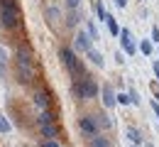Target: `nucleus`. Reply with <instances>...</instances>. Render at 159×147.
<instances>
[{"label":"nucleus","instance_id":"nucleus-1","mask_svg":"<svg viewBox=\"0 0 159 147\" xmlns=\"http://www.w3.org/2000/svg\"><path fill=\"white\" fill-rule=\"evenodd\" d=\"M17 79L22 84H32L37 79V66H34V57H32L30 47L17 49Z\"/></svg>","mask_w":159,"mask_h":147},{"label":"nucleus","instance_id":"nucleus-2","mask_svg":"<svg viewBox=\"0 0 159 147\" xmlns=\"http://www.w3.org/2000/svg\"><path fill=\"white\" fill-rule=\"evenodd\" d=\"M0 25L7 30H15L20 25V10L15 5V0H2L0 5Z\"/></svg>","mask_w":159,"mask_h":147},{"label":"nucleus","instance_id":"nucleus-3","mask_svg":"<svg viewBox=\"0 0 159 147\" xmlns=\"http://www.w3.org/2000/svg\"><path fill=\"white\" fill-rule=\"evenodd\" d=\"M39 130H42V135L49 137V140L59 135V127L54 125V118H52L49 110H42V115H39Z\"/></svg>","mask_w":159,"mask_h":147},{"label":"nucleus","instance_id":"nucleus-4","mask_svg":"<svg viewBox=\"0 0 159 147\" xmlns=\"http://www.w3.org/2000/svg\"><path fill=\"white\" fill-rule=\"evenodd\" d=\"M74 91H76V96H79V98H96V96H98V86H96L93 79H88V76H83V79H81V84L76 86Z\"/></svg>","mask_w":159,"mask_h":147},{"label":"nucleus","instance_id":"nucleus-5","mask_svg":"<svg viewBox=\"0 0 159 147\" xmlns=\"http://www.w3.org/2000/svg\"><path fill=\"white\" fill-rule=\"evenodd\" d=\"M61 57H64V64H66V69L71 71V74H79L81 71V64L76 59V52L74 49H61Z\"/></svg>","mask_w":159,"mask_h":147},{"label":"nucleus","instance_id":"nucleus-6","mask_svg":"<svg viewBox=\"0 0 159 147\" xmlns=\"http://www.w3.org/2000/svg\"><path fill=\"white\" fill-rule=\"evenodd\" d=\"M79 127L86 132V135H91V137H96L98 135V125L93 123V118L91 115H86V118H79Z\"/></svg>","mask_w":159,"mask_h":147},{"label":"nucleus","instance_id":"nucleus-7","mask_svg":"<svg viewBox=\"0 0 159 147\" xmlns=\"http://www.w3.org/2000/svg\"><path fill=\"white\" fill-rule=\"evenodd\" d=\"M34 105L39 108V110H49L52 108V98H49V93L47 91H34Z\"/></svg>","mask_w":159,"mask_h":147},{"label":"nucleus","instance_id":"nucleus-8","mask_svg":"<svg viewBox=\"0 0 159 147\" xmlns=\"http://www.w3.org/2000/svg\"><path fill=\"white\" fill-rule=\"evenodd\" d=\"M120 42H122V49H125L127 54H135V52H137V47L132 42V34H130L127 30H120Z\"/></svg>","mask_w":159,"mask_h":147},{"label":"nucleus","instance_id":"nucleus-9","mask_svg":"<svg viewBox=\"0 0 159 147\" xmlns=\"http://www.w3.org/2000/svg\"><path fill=\"white\" fill-rule=\"evenodd\" d=\"M74 49H76V52H88V49H91V37L83 34V32H79L76 39H74Z\"/></svg>","mask_w":159,"mask_h":147},{"label":"nucleus","instance_id":"nucleus-10","mask_svg":"<svg viewBox=\"0 0 159 147\" xmlns=\"http://www.w3.org/2000/svg\"><path fill=\"white\" fill-rule=\"evenodd\" d=\"M103 103H105V108H113V105H115V93H113L110 86L103 88Z\"/></svg>","mask_w":159,"mask_h":147},{"label":"nucleus","instance_id":"nucleus-11","mask_svg":"<svg viewBox=\"0 0 159 147\" xmlns=\"http://www.w3.org/2000/svg\"><path fill=\"white\" fill-rule=\"evenodd\" d=\"M86 54H88V59L96 64V66H103V57H100V52H96V49H88Z\"/></svg>","mask_w":159,"mask_h":147},{"label":"nucleus","instance_id":"nucleus-12","mask_svg":"<svg viewBox=\"0 0 159 147\" xmlns=\"http://www.w3.org/2000/svg\"><path fill=\"white\" fill-rule=\"evenodd\" d=\"M105 22H108V30H110V34H115V37H118V34H120V27H118V22L113 20L110 15H105Z\"/></svg>","mask_w":159,"mask_h":147},{"label":"nucleus","instance_id":"nucleus-13","mask_svg":"<svg viewBox=\"0 0 159 147\" xmlns=\"http://www.w3.org/2000/svg\"><path fill=\"white\" fill-rule=\"evenodd\" d=\"M93 118V123L98 127H110V120H108V115H91Z\"/></svg>","mask_w":159,"mask_h":147},{"label":"nucleus","instance_id":"nucleus-14","mask_svg":"<svg viewBox=\"0 0 159 147\" xmlns=\"http://www.w3.org/2000/svg\"><path fill=\"white\" fill-rule=\"evenodd\" d=\"M127 137H130V140H132V142H142V135H139L137 130H135V127H127Z\"/></svg>","mask_w":159,"mask_h":147},{"label":"nucleus","instance_id":"nucleus-15","mask_svg":"<svg viewBox=\"0 0 159 147\" xmlns=\"http://www.w3.org/2000/svg\"><path fill=\"white\" fill-rule=\"evenodd\" d=\"M93 10H96L98 20H105V10H103V2H100V0H96V2H93Z\"/></svg>","mask_w":159,"mask_h":147},{"label":"nucleus","instance_id":"nucleus-16","mask_svg":"<svg viewBox=\"0 0 159 147\" xmlns=\"http://www.w3.org/2000/svg\"><path fill=\"white\" fill-rule=\"evenodd\" d=\"M91 147H108V142H105L103 137H98V135H96V137L91 140Z\"/></svg>","mask_w":159,"mask_h":147},{"label":"nucleus","instance_id":"nucleus-17","mask_svg":"<svg viewBox=\"0 0 159 147\" xmlns=\"http://www.w3.org/2000/svg\"><path fill=\"white\" fill-rule=\"evenodd\" d=\"M139 49H142V54L149 57V54H152V42H142V44H139Z\"/></svg>","mask_w":159,"mask_h":147},{"label":"nucleus","instance_id":"nucleus-18","mask_svg":"<svg viewBox=\"0 0 159 147\" xmlns=\"http://www.w3.org/2000/svg\"><path fill=\"white\" fill-rule=\"evenodd\" d=\"M0 132H10V123H7L2 115H0Z\"/></svg>","mask_w":159,"mask_h":147},{"label":"nucleus","instance_id":"nucleus-19","mask_svg":"<svg viewBox=\"0 0 159 147\" xmlns=\"http://www.w3.org/2000/svg\"><path fill=\"white\" fill-rule=\"evenodd\" d=\"M88 37H91V39H98V30H96V25H88Z\"/></svg>","mask_w":159,"mask_h":147},{"label":"nucleus","instance_id":"nucleus-20","mask_svg":"<svg viewBox=\"0 0 159 147\" xmlns=\"http://www.w3.org/2000/svg\"><path fill=\"white\" fill-rule=\"evenodd\" d=\"M118 103L127 105V103H130V96H127V93H118Z\"/></svg>","mask_w":159,"mask_h":147},{"label":"nucleus","instance_id":"nucleus-21","mask_svg":"<svg viewBox=\"0 0 159 147\" xmlns=\"http://www.w3.org/2000/svg\"><path fill=\"white\" fill-rule=\"evenodd\" d=\"M42 147H61V145H59V142H57V140H47V142H44V145H42Z\"/></svg>","mask_w":159,"mask_h":147},{"label":"nucleus","instance_id":"nucleus-22","mask_svg":"<svg viewBox=\"0 0 159 147\" xmlns=\"http://www.w3.org/2000/svg\"><path fill=\"white\" fill-rule=\"evenodd\" d=\"M5 59H7V52H5V49H2V47H0V66H2V64H5Z\"/></svg>","mask_w":159,"mask_h":147},{"label":"nucleus","instance_id":"nucleus-23","mask_svg":"<svg viewBox=\"0 0 159 147\" xmlns=\"http://www.w3.org/2000/svg\"><path fill=\"white\" fill-rule=\"evenodd\" d=\"M127 96H130V103H139V96L135 93V91H132V93H127Z\"/></svg>","mask_w":159,"mask_h":147},{"label":"nucleus","instance_id":"nucleus-24","mask_svg":"<svg viewBox=\"0 0 159 147\" xmlns=\"http://www.w3.org/2000/svg\"><path fill=\"white\" fill-rule=\"evenodd\" d=\"M152 39H154V42L159 44V30H157V27H154V30H152Z\"/></svg>","mask_w":159,"mask_h":147},{"label":"nucleus","instance_id":"nucleus-25","mask_svg":"<svg viewBox=\"0 0 159 147\" xmlns=\"http://www.w3.org/2000/svg\"><path fill=\"white\" fill-rule=\"evenodd\" d=\"M79 2H81V0H69V7H71V10H76V7H79Z\"/></svg>","mask_w":159,"mask_h":147},{"label":"nucleus","instance_id":"nucleus-26","mask_svg":"<svg viewBox=\"0 0 159 147\" xmlns=\"http://www.w3.org/2000/svg\"><path fill=\"white\" fill-rule=\"evenodd\" d=\"M152 110L157 113V120H159V103H157V101H152Z\"/></svg>","mask_w":159,"mask_h":147},{"label":"nucleus","instance_id":"nucleus-27","mask_svg":"<svg viewBox=\"0 0 159 147\" xmlns=\"http://www.w3.org/2000/svg\"><path fill=\"white\" fill-rule=\"evenodd\" d=\"M115 5H118V7H125V5H127V0H115Z\"/></svg>","mask_w":159,"mask_h":147},{"label":"nucleus","instance_id":"nucleus-28","mask_svg":"<svg viewBox=\"0 0 159 147\" xmlns=\"http://www.w3.org/2000/svg\"><path fill=\"white\" fill-rule=\"evenodd\" d=\"M154 74H157V81H159V62H154Z\"/></svg>","mask_w":159,"mask_h":147}]
</instances>
